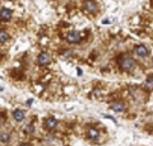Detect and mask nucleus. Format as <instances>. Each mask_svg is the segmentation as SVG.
Wrapping results in <instances>:
<instances>
[{"label": "nucleus", "mask_w": 153, "mask_h": 146, "mask_svg": "<svg viewBox=\"0 0 153 146\" xmlns=\"http://www.w3.org/2000/svg\"><path fill=\"white\" fill-rule=\"evenodd\" d=\"M119 64H120V67L124 71H131L135 67V61L134 59H131L130 56H123V57L119 60Z\"/></svg>", "instance_id": "obj_1"}, {"label": "nucleus", "mask_w": 153, "mask_h": 146, "mask_svg": "<svg viewBox=\"0 0 153 146\" xmlns=\"http://www.w3.org/2000/svg\"><path fill=\"white\" fill-rule=\"evenodd\" d=\"M80 33L78 31H70L68 34H66V41L69 42V43H78L80 41Z\"/></svg>", "instance_id": "obj_2"}, {"label": "nucleus", "mask_w": 153, "mask_h": 146, "mask_svg": "<svg viewBox=\"0 0 153 146\" xmlns=\"http://www.w3.org/2000/svg\"><path fill=\"white\" fill-rule=\"evenodd\" d=\"M83 8H84V10L88 13H96V10H97V4H96L93 0H85L83 4Z\"/></svg>", "instance_id": "obj_3"}, {"label": "nucleus", "mask_w": 153, "mask_h": 146, "mask_svg": "<svg viewBox=\"0 0 153 146\" xmlns=\"http://www.w3.org/2000/svg\"><path fill=\"white\" fill-rule=\"evenodd\" d=\"M51 62V56L47 52H41L38 55V64L41 66H45V65H49Z\"/></svg>", "instance_id": "obj_4"}, {"label": "nucleus", "mask_w": 153, "mask_h": 146, "mask_svg": "<svg viewBox=\"0 0 153 146\" xmlns=\"http://www.w3.org/2000/svg\"><path fill=\"white\" fill-rule=\"evenodd\" d=\"M44 126L47 131H51L57 126V121H56V118H54V117H49V118H46Z\"/></svg>", "instance_id": "obj_5"}, {"label": "nucleus", "mask_w": 153, "mask_h": 146, "mask_svg": "<svg viewBox=\"0 0 153 146\" xmlns=\"http://www.w3.org/2000/svg\"><path fill=\"white\" fill-rule=\"evenodd\" d=\"M135 54L139 56V57H146V56L148 55V48L146 46L139 45V46L135 47Z\"/></svg>", "instance_id": "obj_6"}, {"label": "nucleus", "mask_w": 153, "mask_h": 146, "mask_svg": "<svg viewBox=\"0 0 153 146\" xmlns=\"http://www.w3.org/2000/svg\"><path fill=\"white\" fill-rule=\"evenodd\" d=\"M87 136L91 140H97L100 137V132H98L97 128H94V127H89L88 131H87Z\"/></svg>", "instance_id": "obj_7"}, {"label": "nucleus", "mask_w": 153, "mask_h": 146, "mask_svg": "<svg viewBox=\"0 0 153 146\" xmlns=\"http://www.w3.org/2000/svg\"><path fill=\"white\" fill-rule=\"evenodd\" d=\"M111 109L115 111V112H117V113L124 112L125 111V104H124L123 102H114L111 104Z\"/></svg>", "instance_id": "obj_8"}, {"label": "nucleus", "mask_w": 153, "mask_h": 146, "mask_svg": "<svg viewBox=\"0 0 153 146\" xmlns=\"http://www.w3.org/2000/svg\"><path fill=\"white\" fill-rule=\"evenodd\" d=\"M12 18V12L9 9H1L0 10V21H9Z\"/></svg>", "instance_id": "obj_9"}, {"label": "nucleus", "mask_w": 153, "mask_h": 146, "mask_svg": "<svg viewBox=\"0 0 153 146\" xmlns=\"http://www.w3.org/2000/svg\"><path fill=\"white\" fill-rule=\"evenodd\" d=\"M25 112L21 111V109H17V111H14L13 112V117H14V120H16L17 122H22L23 120H25Z\"/></svg>", "instance_id": "obj_10"}, {"label": "nucleus", "mask_w": 153, "mask_h": 146, "mask_svg": "<svg viewBox=\"0 0 153 146\" xmlns=\"http://www.w3.org/2000/svg\"><path fill=\"white\" fill-rule=\"evenodd\" d=\"M8 38H9L8 32L4 31V29H0V43H5L8 41Z\"/></svg>", "instance_id": "obj_11"}, {"label": "nucleus", "mask_w": 153, "mask_h": 146, "mask_svg": "<svg viewBox=\"0 0 153 146\" xmlns=\"http://www.w3.org/2000/svg\"><path fill=\"white\" fill-rule=\"evenodd\" d=\"M9 139H10V135L9 134H1L0 135V141H3V142H7V141H9Z\"/></svg>", "instance_id": "obj_12"}, {"label": "nucleus", "mask_w": 153, "mask_h": 146, "mask_svg": "<svg viewBox=\"0 0 153 146\" xmlns=\"http://www.w3.org/2000/svg\"><path fill=\"white\" fill-rule=\"evenodd\" d=\"M27 127H28V128H27V134H32L33 132V126L30 125V126H27Z\"/></svg>", "instance_id": "obj_13"}, {"label": "nucleus", "mask_w": 153, "mask_h": 146, "mask_svg": "<svg viewBox=\"0 0 153 146\" xmlns=\"http://www.w3.org/2000/svg\"><path fill=\"white\" fill-rule=\"evenodd\" d=\"M3 123H4V120H3V118H0V127L3 126Z\"/></svg>", "instance_id": "obj_14"}, {"label": "nucleus", "mask_w": 153, "mask_h": 146, "mask_svg": "<svg viewBox=\"0 0 153 146\" xmlns=\"http://www.w3.org/2000/svg\"><path fill=\"white\" fill-rule=\"evenodd\" d=\"M19 146H31V145H30V144H26V142H25V144H21Z\"/></svg>", "instance_id": "obj_15"}]
</instances>
